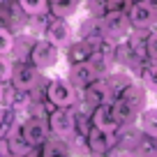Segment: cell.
<instances>
[{"mask_svg": "<svg viewBox=\"0 0 157 157\" xmlns=\"http://www.w3.org/2000/svg\"><path fill=\"white\" fill-rule=\"evenodd\" d=\"M19 7L28 16H33V14H39V12H46L49 10V2L46 0H19Z\"/></svg>", "mask_w": 157, "mask_h": 157, "instance_id": "cell-18", "label": "cell"}, {"mask_svg": "<svg viewBox=\"0 0 157 157\" xmlns=\"http://www.w3.org/2000/svg\"><path fill=\"white\" fill-rule=\"evenodd\" d=\"M90 123H93V127L97 129H104V132H113L116 134L118 129H120V125H118L116 116H113V109H111V102H99L97 106H95L93 116H90Z\"/></svg>", "mask_w": 157, "mask_h": 157, "instance_id": "cell-9", "label": "cell"}, {"mask_svg": "<svg viewBox=\"0 0 157 157\" xmlns=\"http://www.w3.org/2000/svg\"><path fill=\"white\" fill-rule=\"evenodd\" d=\"M146 56L157 63V33L148 35V39H146Z\"/></svg>", "mask_w": 157, "mask_h": 157, "instance_id": "cell-22", "label": "cell"}, {"mask_svg": "<svg viewBox=\"0 0 157 157\" xmlns=\"http://www.w3.org/2000/svg\"><path fill=\"white\" fill-rule=\"evenodd\" d=\"M2 95H5V83H0V102H2Z\"/></svg>", "mask_w": 157, "mask_h": 157, "instance_id": "cell-25", "label": "cell"}, {"mask_svg": "<svg viewBox=\"0 0 157 157\" xmlns=\"http://www.w3.org/2000/svg\"><path fill=\"white\" fill-rule=\"evenodd\" d=\"M37 74L39 69L35 67L33 63H19V65H12V86L14 88H21V90H30L35 83H37Z\"/></svg>", "mask_w": 157, "mask_h": 157, "instance_id": "cell-8", "label": "cell"}, {"mask_svg": "<svg viewBox=\"0 0 157 157\" xmlns=\"http://www.w3.org/2000/svg\"><path fill=\"white\" fill-rule=\"evenodd\" d=\"M83 139H86V146H88V150L93 152V155H104V152L111 150L116 134H113V132H104V129H97V127H90Z\"/></svg>", "mask_w": 157, "mask_h": 157, "instance_id": "cell-10", "label": "cell"}, {"mask_svg": "<svg viewBox=\"0 0 157 157\" xmlns=\"http://www.w3.org/2000/svg\"><path fill=\"white\" fill-rule=\"evenodd\" d=\"M60 49L49 42V39H37L30 49V63L35 65L37 69H46V67H53L56 60H58Z\"/></svg>", "mask_w": 157, "mask_h": 157, "instance_id": "cell-4", "label": "cell"}, {"mask_svg": "<svg viewBox=\"0 0 157 157\" xmlns=\"http://www.w3.org/2000/svg\"><path fill=\"white\" fill-rule=\"evenodd\" d=\"M143 81H146L148 88H152L157 93V63L155 60H150V65H146V69H143Z\"/></svg>", "mask_w": 157, "mask_h": 157, "instance_id": "cell-19", "label": "cell"}, {"mask_svg": "<svg viewBox=\"0 0 157 157\" xmlns=\"http://www.w3.org/2000/svg\"><path fill=\"white\" fill-rule=\"evenodd\" d=\"M143 2H146V5H148V7H150V10L157 14V0H143Z\"/></svg>", "mask_w": 157, "mask_h": 157, "instance_id": "cell-24", "label": "cell"}, {"mask_svg": "<svg viewBox=\"0 0 157 157\" xmlns=\"http://www.w3.org/2000/svg\"><path fill=\"white\" fill-rule=\"evenodd\" d=\"M46 127H49L58 139L69 141V139L74 136V113L69 111V106H53L51 109Z\"/></svg>", "mask_w": 157, "mask_h": 157, "instance_id": "cell-2", "label": "cell"}, {"mask_svg": "<svg viewBox=\"0 0 157 157\" xmlns=\"http://www.w3.org/2000/svg\"><path fill=\"white\" fill-rule=\"evenodd\" d=\"M111 109H113V116H116L118 125H127L134 120V116H136V111H134L132 106H129L127 102H125L123 97H118L116 102H111Z\"/></svg>", "mask_w": 157, "mask_h": 157, "instance_id": "cell-14", "label": "cell"}, {"mask_svg": "<svg viewBox=\"0 0 157 157\" xmlns=\"http://www.w3.org/2000/svg\"><path fill=\"white\" fill-rule=\"evenodd\" d=\"M46 39L49 42H53L58 49H63V46H67L69 42H72V25L67 23V19H63V16H56V19L49 21V25H46L44 30Z\"/></svg>", "mask_w": 157, "mask_h": 157, "instance_id": "cell-7", "label": "cell"}, {"mask_svg": "<svg viewBox=\"0 0 157 157\" xmlns=\"http://www.w3.org/2000/svg\"><path fill=\"white\" fill-rule=\"evenodd\" d=\"M46 99L51 106H72L76 102V90L67 78H53L46 88Z\"/></svg>", "mask_w": 157, "mask_h": 157, "instance_id": "cell-3", "label": "cell"}, {"mask_svg": "<svg viewBox=\"0 0 157 157\" xmlns=\"http://www.w3.org/2000/svg\"><path fill=\"white\" fill-rule=\"evenodd\" d=\"M5 155H10V148H7V139L0 136V157H5Z\"/></svg>", "mask_w": 157, "mask_h": 157, "instance_id": "cell-23", "label": "cell"}, {"mask_svg": "<svg viewBox=\"0 0 157 157\" xmlns=\"http://www.w3.org/2000/svg\"><path fill=\"white\" fill-rule=\"evenodd\" d=\"M19 120H21V116L12 106H7V104L0 106V136H7V132H10Z\"/></svg>", "mask_w": 157, "mask_h": 157, "instance_id": "cell-16", "label": "cell"}, {"mask_svg": "<svg viewBox=\"0 0 157 157\" xmlns=\"http://www.w3.org/2000/svg\"><path fill=\"white\" fill-rule=\"evenodd\" d=\"M72 81L78 86H88L90 81H95L97 78V69H95V65L90 63V60H83V63H72Z\"/></svg>", "mask_w": 157, "mask_h": 157, "instance_id": "cell-12", "label": "cell"}, {"mask_svg": "<svg viewBox=\"0 0 157 157\" xmlns=\"http://www.w3.org/2000/svg\"><path fill=\"white\" fill-rule=\"evenodd\" d=\"M120 97H123L125 102L134 109V111H139V109L143 106V97H146V93H143V88H139V86L127 83V86L123 88V93H120Z\"/></svg>", "mask_w": 157, "mask_h": 157, "instance_id": "cell-15", "label": "cell"}, {"mask_svg": "<svg viewBox=\"0 0 157 157\" xmlns=\"http://www.w3.org/2000/svg\"><path fill=\"white\" fill-rule=\"evenodd\" d=\"M12 78V63L7 56H0V83H7Z\"/></svg>", "mask_w": 157, "mask_h": 157, "instance_id": "cell-21", "label": "cell"}, {"mask_svg": "<svg viewBox=\"0 0 157 157\" xmlns=\"http://www.w3.org/2000/svg\"><path fill=\"white\" fill-rule=\"evenodd\" d=\"M46 2H56V0H46Z\"/></svg>", "mask_w": 157, "mask_h": 157, "instance_id": "cell-26", "label": "cell"}, {"mask_svg": "<svg viewBox=\"0 0 157 157\" xmlns=\"http://www.w3.org/2000/svg\"><path fill=\"white\" fill-rule=\"evenodd\" d=\"M139 120V129H141L146 136L150 139H157V106H150V109H139L136 116H134Z\"/></svg>", "mask_w": 157, "mask_h": 157, "instance_id": "cell-11", "label": "cell"}, {"mask_svg": "<svg viewBox=\"0 0 157 157\" xmlns=\"http://www.w3.org/2000/svg\"><path fill=\"white\" fill-rule=\"evenodd\" d=\"M12 49H14V37H12V33L5 30V28H0V56H7Z\"/></svg>", "mask_w": 157, "mask_h": 157, "instance_id": "cell-20", "label": "cell"}, {"mask_svg": "<svg viewBox=\"0 0 157 157\" xmlns=\"http://www.w3.org/2000/svg\"><path fill=\"white\" fill-rule=\"evenodd\" d=\"M7 148H10L12 155H25V152H30L33 148L28 146V141L23 139V132H21V120L14 125V127L7 132Z\"/></svg>", "mask_w": 157, "mask_h": 157, "instance_id": "cell-13", "label": "cell"}, {"mask_svg": "<svg viewBox=\"0 0 157 157\" xmlns=\"http://www.w3.org/2000/svg\"><path fill=\"white\" fill-rule=\"evenodd\" d=\"M49 5H51L53 16H63V19H67V16H72L74 12H76L78 0H56V2H49Z\"/></svg>", "mask_w": 157, "mask_h": 157, "instance_id": "cell-17", "label": "cell"}, {"mask_svg": "<svg viewBox=\"0 0 157 157\" xmlns=\"http://www.w3.org/2000/svg\"><path fill=\"white\" fill-rule=\"evenodd\" d=\"M21 132H23V139L28 141L30 148H39L46 143V134H49V127H46V123L42 120V118H25V120H21Z\"/></svg>", "mask_w": 157, "mask_h": 157, "instance_id": "cell-5", "label": "cell"}, {"mask_svg": "<svg viewBox=\"0 0 157 157\" xmlns=\"http://www.w3.org/2000/svg\"><path fill=\"white\" fill-rule=\"evenodd\" d=\"M99 25H102V35L116 44L125 42L132 33V23L123 10H104V14L99 16Z\"/></svg>", "mask_w": 157, "mask_h": 157, "instance_id": "cell-1", "label": "cell"}, {"mask_svg": "<svg viewBox=\"0 0 157 157\" xmlns=\"http://www.w3.org/2000/svg\"><path fill=\"white\" fill-rule=\"evenodd\" d=\"M127 19H129V23H132V28H136V30H148V28H152V25L157 23V14L143 2V0L129 5Z\"/></svg>", "mask_w": 157, "mask_h": 157, "instance_id": "cell-6", "label": "cell"}]
</instances>
